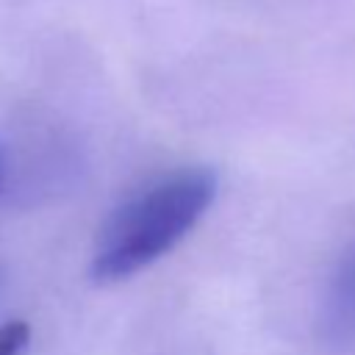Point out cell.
I'll use <instances>...</instances> for the list:
<instances>
[{"label": "cell", "mask_w": 355, "mask_h": 355, "mask_svg": "<svg viewBox=\"0 0 355 355\" xmlns=\"http://www.w3.org/2000/svg\"><path fill=\"white\" fill-rule=\"evenodd\" d=\"M31 341V327L22 319H8L0 324V355H22Z\"/></svg>", "instance_id": "3957f363"}, {"label": "cell", "mask_w": 355, "mask_h": 355, "mask_svg": "<svg viewBox=\"0 0 355 355\" xmlns=\"http://www.w3.org/2000/svg\"><path fill=\"white\" fill-rule=\"evenodd\" d=\"M322 330L336 344L355 338V244L347 250L327 286L322 302Z\"/></svg>", "instance_id": "7a4b0ae2"}, {"label": "cell", "mask_w": 355, "mask_h": 355, "mask_svg": "<svg viewBox=\"0 0 355 355\" xmlns=\"http://www.w3.org/2000/svg\"><path fill=\"white\" fill-rule=\"evenodd\" d=\"M0 186H3V155H0Z\"/></svg>", "instance_id": "277c9868"}, {"label": "cell", "mask_w": 355, "mask_h": 355, "mask_svg": "<svg viewBox=\"0 0 355 355\" xmlns=\"http://www.w3.org/2000/svg\"><path fill=\"white\" fill-rule=\"evenodd\" d=\"M216 197V172L205 166L178 169L130 200L100 227L92 252V277L119 283L164 258L208 211Z\"/></svg>", "instance_id": "6da1fadb"}]
</instances>
